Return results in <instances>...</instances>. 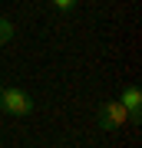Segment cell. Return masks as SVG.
Listing matches in <instances>:
<instances>
[{
  "label": "cell",
  "mask_w": 142,
  "mask_h": 148,
  "mask_svg": "<svg viewBox=\"0 0 142 148\" xmlns=\"http://www.w3.org/2000/svg\"><path fill=\"white\" fill-rule=\"evenodd\" d=\"M0 112H7V115H30L33 112V99L23 89H7L0 82Z\"/></svg>",
  "instance_id": "cell-1"
},
{
  "label": "cell",
  "mask_w": 142,
  "mask_h": 148,
  "mask_svg": "<svg viewBox=\"0 0 142 148\" xmlns=\"http://www.w3.org/2000/svg\"><path fill=\"white\" fill-rule=\"evenodd\" d=\"M126 122H129V112H126V106H122L119 99L103 102V106H99V128H106V132H116V128H122Z\"/></svg>",
  "instance_id": "cell-2"
},
{
  "label": "cell",
  "mask_w": 142,
  "mask_h": 148,
  "mask_svg": "<svg viewBox=\"0 0 142 148\" xmlns=\"http://www.w3.org/2000/svg\"><path fill=\"white\" fill-rule=\"evenodd\" d=\"M122 106H126V112H129V122H132V125H139V122H142V89H139V86L136 82H132V86H126V89H122Z\"/></svg>",
  "instance_id": "cell-3"
},
{
  "label": "cell",
  "mask_w": 142,
  "mask_h": 148,
  "mask_svg": "<svg viewBox=\"0 0 142 148\" xmlns=\"http://www.w3.org/2000/svg\"><path fill=\"white\" fill-rule=\"evenodd\" d=\"M10 40H13V23L7 20V16H0V46L10 43Z\"/></svg>",
  "instance_id": "cell-4"
},
{
  "label": "cell",
  "mask_w": 142,
  "mask_h": 148,
  "mask_svg": "<svg viewBox=\"0 0 142 148\" xmlns=\"http://www.w3.org/2000/svg\"><path fill=\"white\" fill-rule=\"evenodd\" d=\"M53 7H56V10H73L76 0H53Z\"/></svg>",
  "instance_id": "cell-5"
}]
</instances>
